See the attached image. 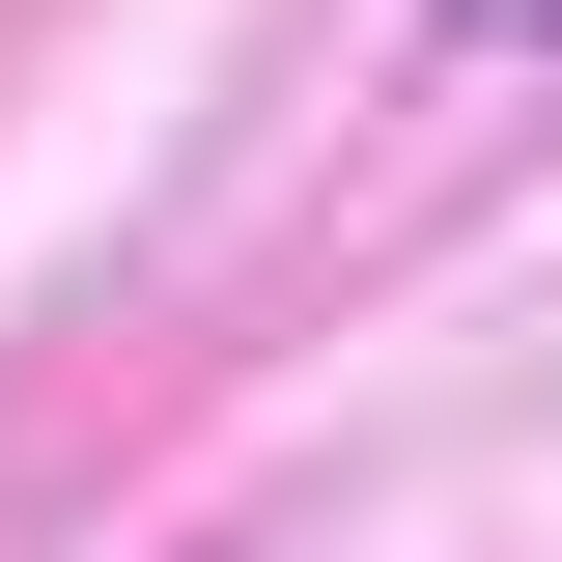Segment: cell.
Returning a JSON list of instances; mask_svg holds the SVG:
<instances>
[{"label": "cell", "mask_w": 562, "mask_h": 562, "mask_svg": "<svg viewBox=\"0 0 562 562\" xmlns=\"http://www.w3.org/2000/svg\"><path fill=\"white\" fill-rule=\"evenodd\" d=\"M450 57H562V0H450Z\"/></svg>", "instance_id": "1"}]
</instances>
